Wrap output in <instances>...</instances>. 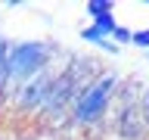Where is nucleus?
Here are the masks:
<instances>
[{
    "mask_svg": "<svg viewBox=\"0 0 149 140\" xmlns=\"http://www.w3.org/2000/svg\"><path fill=\"white\" fill-rule=\"evenodd\" d=\"M130 34H134V28H127V25H118V28H115V31L109 34V41H112L115 47H127V44H130Z\"/></svg>",
    "mask_w": 149,
    "mask_h": 140,
    "instance_id": "1a4fd4ad",
    "label": "nucleus"
},
{
    "mask_svg": "<svg viewBox=\"0 0 149 140\" xmlns=\"http://www.w3.org/2000/svg\"><path fill=\"white\" fill-rule=\"evenodd\" d=\"M143 131H146V118L140 115V109H124L121 112V134H124V137L137 140Z\"/></svg>",
    "mask_w": 149,
    "mask_h": 140,
    "instance_id": "20e7f679",
    "label": "nucleus"
},
{
    "mask_svg": "<svg viewBox=\"0 0 149 140\" xmlns=\"http://www.w3.org/2000/svg\"><path fill=\"white\" fill-rule=\"evenodd\" d=\"M6 50H9V41L0 34V93L9 87V78H6Z\"/></svg>",
    "mask_w": 149,
    "mask_h": 140,
    "instance_id": "423d86ee",
    "label": "nucleus"
},
{
    "mask_svg": "<svg viewBox=\"0 0 149 140\" xmlns=\"http://www.w3.org/2000/svg\"><path fill=\"white\" fill-rule=\"evenodd\" d=\"M130 44L140 47V50L146 53V50H149V28H137V31L130 34Z\"/></svg>",
    "mask_w": 149,
    "mask_h": 140,
    "instance_id": "9d476101",
    "label": "nucleus"
},
{
    "mask_svg": "<svg viewBox=\"0 0 149 140\" xmlns=\"http://www.w3.org/2000/svg\"><path fill=\"white\" fill-rule=\"evenodd\" d=\"M78 37H81V41H87V44H96V47H100L102 41H109V37H106V34L100 31V28H93V25L81 28V31H78Z\"/></svg>",
    "mask_w": 149,
    "mask_h": 140,
    "instance_id": "6e6552de",
    "label": "nucleus"
},
{
    "mask_svg": "<svg viewBox=\"0 0 149 140\" xmlns=\"http://www.w3.org/2000/svg\"><path fill=\"white\" fill-rule=\"evenodd\" d=\"M140 115H143L146 125H149V84L143 87V93H140Z\"/></svg>",
    "mask_w": 149,
    "mask_h": 140,
    "instance_id": "9b49d317",
    "label": "nucleus"
},
{
    "mask_svg": "<svg viewBox=\"0 0 149 140\" xmlns=\"http://www.w3.org/2000/svg\"><path fill=\"white\" fill-rule=\"evenodd\" d=\"M90 25H93V28H100L102 34L109 37L112 31L118 28V19H115V13H102V16H93V19H90Z\"/></svg>",
    "mask_w": 149,
    "mask_h": 140,
    "instance_id": "39448f33",
    "label": "nucleus"
},
{
    "mask_svg": "<svg viewBox=\"0 0 149 140\" xmlns=\"http://www.w3.org/2000/svg\"><path fill=\"white\" fill-rule=\"evenodd\" d=\"M53 78H56V72H53V69H47V72H40L37 78H31L28 84L16 87V90H13V100H16V106H19L22 112L40 109V103H44V97H47V90H50Z\"/></svg>",
    "mask_w": 149,
    "mask_h": 140,
    "instance_id": "7ed1b4c3",
    "label": "nucleus"
},
{
    "mask_svg": "<svg viewBox=\"0 0 149 140\" xmlns=\"http://www.w3.org/2000/svg\"><path fill=\"white\" fill-rule=\"evenodd\" d=\"M56 50H59L56 41H19V44H9V50H6L9 90H16V87L28 84L31 78H37L40 72H47Z\"/></svg>",
    "mask_w": 149,
    "mask_h": 140,
    "instance_id": "f03ea898",
    "label": "nucleus"
},
{
    "mask_svg": "<svg viewBox=\"0 0 149 140\" xmlns=\"http://www.w3.org/2000/svg\"><path fill=\"white\" fill-rule=\"evenodd\" d=\"M146 62H149V50H146Z\"/></svg>",
    "mask_w": 149,
    "mask_h": 140,
    "instance_id": "ddd939ff",
    "label": "nucleus"
},
{
    "mask_svg": "<svg viewBox=\"0 0 149 140\" xmlns=\"http://www.w3.org/2000/svg\"><path fill=\"white\" fill-rule=\"evenodd\" d=\"M118 90V72H100L93 81H87L81 90L74 93L72 106H68V121L78 125V128H87V125H96V121L109 112L112 97Z\"/></svg>",
    "mask_w": 149,
    "mask_h": 140,
    "instance_id": "f257e3e1",
    "label": "nucleus"
},
{
    "mask_svg": "<svg viewBox=\"0 0 149 140\" xmlns=\"http://www.w3.org/2000/svg\"><path fill=\"white\" fill-rule=\"evenodd\" d=\"M31 140H65V137L56 134V131H44V134H37V137H31Z\"/></svg>",
    "mask_w": 149,
    "mask_h": 140,
    "instance_id": "f8f14e48",
    "label": "nucleus"
},
{
    "mask_svg": "<svg viewBox=\"0 0 149 140\" xmlns=\"http://www.w3.org/2000/svg\"><path fill=\"white\" fill-rule=\"evenodd\" d=\"M87 16H102V13H112V9H115V3H112V0H90V3H87Z\"/></svg>",
    "mask_w": 149,
    "mask_h": 140,
    "instance_id": "0eeeda50",
    "label": "nucleus"
}]
</instances>
